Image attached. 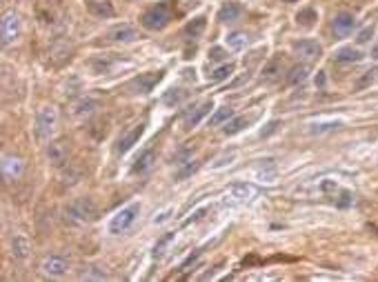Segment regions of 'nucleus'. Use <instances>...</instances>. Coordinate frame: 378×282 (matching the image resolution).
<instances>
[{"label": "nucleus", "mask_w": 378, "mask_h": 282, "mask_svg": "<svg viewBox=\"0 0 378 282\" xmlns=\"http://www.w3.org/2000/svg\"><path fill=\"white\" fill-rule=\"evenodd\" d=\"M143 27L149 29V32H158V29H165L169 24V20H172V11H169V5L167 3H160L156 5V7L147 9L143 14Z\"/></svg>", "instance_id": "f257e3e1"}, {"label": "nucleus", "mask_w": 378, "mask_h": 282, "mask_svg": "<svg viewBox=\"0 0 378 282\" xmlns=\"http://www.w3.org/2000/svg\"><path fill=\"white\" fill-rule=\"evenodd\" d=\"M56 122H58V114L53 107H42L36 114V133H38L40 140H49L51 133L56 131Z\"/></svg>", "instance_id": "f03ea898"}, {"label": "nucleus", "mask_w": 378, "mask_h": 282, "mask_svg": "<svg viewBox=\"0 0 378 282\" xmlns=\"http://www.w3.org/2000/svg\"><path fill=\"white\" fill-rule=\"evenodd\" d=\"M138 213H140V205H136V202L129 205V207H125V209H120L112 218V222H109V231H112V234H123V231H127L133 222H136Z\"/></svg>", "instance_id": "7ed1b4c3"}, {"label": "nucleus", "mask_w": 378, "mask_h": 282, "mask_svg": "<svg viewBox=\"0 0 378 282\" xmlns=\"http://www.w3.org/2000/svg\"><path fill=\"white\" fill-rule=\"evenodd\" d=\"M67 216L76 222H91L96 218V205L91 198H78L67 207Z\"/></svg>", "instance_id": "20e7f679"}, {"label": "nucleus", "mask_w": 378, "mask_h": 282, "mask_svg": "<svg viewBox=\"0 0 378 282\" xmlns=\"http://www.w3.org/2000/svg\"><path fill=\"white\" fill-rule=\"evenodd\" d=\"M20 36V16L16 11H9V14L3 16V22H0V38H3V47H9L11 42L18 40Z\"/></svg>", "instance_id": "39448f33"}, {"label": "nucleus", "mask_w": 378, "mask_h": 282, "mask_svg": "<svg viewBox=\"0 0 378 282\" xmlns=\"http://www.w3.org/2000/svg\"><path fill=\"white\" fill-rule=\"evenodd\" d=\"M0 171H3V180L5 182H14V180H20L22 171H25V162L16 156H5L3 158V164H0Z\"/></svg>", "instance_id": "423d86ee"}, {"label": "nucleus", "mask_w": 378, "mask_h": 282, "mask_svg": "<svg viewBox=\"0 0 378 282\" xmlns=\"http://www.w3.org/2000/svg\"><path fill=\"white\" fill-rule=\"evenodd\" d=\"M163 80V71H151V73H140L138 78L131 80V89L136 94H149L158 82Z\"/></svg>", "instance_id": "0eeeda50"}, {"label": "nucleus", "mask_w": 378, "mask_h": 282, "mask_svg": "<svg viewBox=\"0 0 378 282\" xmlns=\"http://www.w3.org/2000/svg\"><path fill=\"white\" fill-rule=\"evenodd\" d=\"M47 158L53 167H63V164L69 160V143L67 140H56V143L49 145L47 149Z\"/></svg>", "instance_id": "6e6552de"}, {"label": "nucleus", "mask_w": 378, "mask_h": 282, "mask_svg": "<svg viewBox=\"0 0 378 282\" xmlns=\"http://www.w3.org/2000/svg\"><path fill=\"white\" fill-rule=\"evenodd\" d=\"M294 49H296V53L301 56L303 60H316L322 53V49H320V45L316 40H301V42H296L294 45Z\"/></svg>", "instance_id": "1a4fd4ad"}, {"label": "nucleus", "mask_w": 378, "mask_h": 282, "mask_svg": "<svg viewBox=\"0 0 378 282\" xmlns=\"http://www.w3.org/2000/svg\"><path fill=\"white\" fill-rule=\"evenodd\" d=\"M67 269H69V262L65 258H58V256H51V258H47L42 262V271L47 275H53V278H60V275L67 273Z\"/></svg>", "instance_id": "9d476101"}, {"label": "nucleus", "mask_w": 378, "mask_h": 282, "mask_svg": "<svg viewBox=\"0 0 378 282\" xmlns=\"http://www.w3.org/2000/svg\"><path fill=\"white\" fill-rule=\"evenodd\" d=\"M354 24H356V18H354L349 11H340L336 16V20H334V34H336L338 38H345L354 29Z\"/></svg>", "instance_id": "9b49d317"}, {"label": "nucleus", "mask_w": 378, "mask_h": 282, "mask_svg": "<svg viewBox=\"0 0 378 282\" xmlns=\"http://www.w3.org/2000/svg\"><path fill=\"white\" fill-rule=\"evenodd\" d=\"M107 38L114 40V42H131V40L138 38V32L131 27V24H120V27H114L112 32L107 34Z\"/></svg>", "instance_id": "f8f14e48"}, {"label": "nucleus", "mask_w": 378, "mask_h": 282, "mask_svg": "<svg viewBox=\"0 0 378 282\" xmlns=\"http://www.w3.org/2000/svg\"><path fill=\"white\" fill-rule=\"evenodd\" d=\"M143 131H145V122H140V125H136L131 131H127L125 136L120 138V143H118V151H120V153H127V151H129L131 147L140 140V136H143Z\"/></svg>", "instance_id": "ddd939ff"}, {"label": "nucleus", "mask_w": 378, "mask_h": 282, "mask_svg": "<svg viewBox=\"0 0 378 282\" xmlns=\"http://www.w3.org/2000/svg\"><path fill=\"white\" fill-rule=\"evenodd\" d=\"M240 16H242V7L238 3H227L218 11V20L221 22H236L240 20Z\"/></svg>", "instance_id": "4468645a"}, {"label": "nucleus", "mask_w": 378, "mask_h": 282, "mask_svg": "<svg viewBox=\"0 0 378 282\" xmlns=\"http://www.w3.org/2000/svg\"><path fill=\"white\" fill-rule=\"evenodd\" d=\"M154 164H156V151L149 149V151H145L143 156L136 160V164H133V171H136V174H147V171L154 169Z\"/></svg>", "instance_id": "2eb2a0df"}, {"label": "nucleus", "mask_w": 378, "mask_h": 282, "mask_svg": "<svg viewBox=\"0 0 378 282\" xmlns=\"http://www.w3.org/2000/svg\"><path fill=\"white\" fill-rule=\"evenodd\" d=\"M211 109H214V105H211L209 100H207V102H203V105H200V107L196 109V111H194V114H192V116H189V118L185 120V129H192V127H196L198 122L203 120L205 116L211 111Z\"/></svg>", "instance_id": "dca6fc26"}, {"label": "nucleus", "mask_w": 378, "mask_h": 282, "mask_svg": "<svg viewBox=\"0 0 378 282\" xmlns=\"http://www.w3.org/2000/svg\"><path fill=\"white\" fill-rule=\"evenodd\" d=\"M249 45V36L242 34V32H236L227 36V47L231 49V51H240V49H245Z\"/></svg>", "instance_id": "f3484780"}, {"label": "nucleus", "mask_w": 378, "mask_h": 282, "mask_svg": "<svg viewBox=\"0 0 378 282\" xmlns=\"http://www.w3.org/2000/svg\"><path fill=\"white\" fill-rule=\"evenodd\" d=\"M229 195H234L236 200H252L254 195H256V189L254 187H249V185H234L229 189Z\"/></svg>", "instance_id": "a211bd4d"}, {"label": "nucleus", "mask_w": 378, "mask_h": 282, "mask_svg": "<svg viewBox=\"0 0 378 282\" xmlns=\"http://www.w3.org/2000/svg\"><path fill=\"white\" fill-rule=\"evenodd\" d=\"M278 73H283V58H278V56H274L269 63L265 65V69H263V78H276Z\"/></svg>", "instance_id": "6ab92c4d"}, {"label": "nucleus", "mask_w": 378, "mask_h": 282, "mask_svg": "<svg viewBox=\"0 0 378 282\" xmlns=\"http://www.w3.org/2000/svg\"><path fill=\"white\" fill-rule=\"evenodd\" d=\"M363 56H361V51H356L354 47H343V49H338V53H336V60H340V63H358Z\"/></svg>", "instance_id": "aec40b11"}, {"label": "nucleus", "mask_w": 378, "mask_h": 282, "mask_svg": "<svg viewBox=\"0 0 378 282\" xmlns=\"http://www.w3.org/2000/svg\"><path fill=\"white\" fill-rule=\"evenodd\" d=\"M205 27H207V18L205 16H198V18H194L192 22H187L185 34H189V36H200V34L205 32Z\"/></svg>", "instance_id": "412c9836"}, {"label": "nucleus", "mask_w": 378, "mask_h": 282, "mask_svg": "<svg viewBox=\"0 0 378 282\" xmlns=\"http://www.w3.org/2000/svg\"><path fill=\"white\" fill-rule=\"evenodd\" d=\"M231 118H234V109L221 107V109H218V111L209 118V127H218V125H223L225 120H231Z\"/></svg>", "instance_id": "4be33fe9"}, {"label": "nucleus", "mask_w": 378, "mask_h": 282, "mask_svg": "<svg viewBox=\"0 0 378 282\" xmlns=\"http://www.w3.org/2000/svg\"><path fill=\"white\" fill-rule=\"evenodd\" d=\"M307 73H309L307 65H298V67H294V69L289 71V76H287V82H289V84H298V82H305V80H307Z\"/></svg>", "instance_id": "5701e85b"}, {"label": "nucleus", "mask_w": 378, "mask_h": 282, "mask_svg": "<svg viewBox=\"0 0 378 282\" xmlns=\"http://www.w3.org/2000/svg\"><path fill=\"white\" fill-rule=\"evenodd\" d=\"M89 11L94 16H100V18H112L114 16V7L109 3H89Z\"/></svg>", "instance_id": "b1692460"}, {"label": "nucleus", "mask_w": 378, "mask_h": 282, "mask_svg": "<svg viewBox=\"0 0 378 282\" xmlns=\"http://www.w3.org/2000/svg\"><path fill=\"white\" fill-rule=\"evenodd\" d=\"M14 256H16V258H27V256H29V240L25 236H16L14 238Z\"/></svg>", "instance_id": "393cba45"}, {"label": "nucleus", "mask_w": 378, "mask_h": 282, "mask_svg": "<svg viewBox=\"0 0 378 282\" xmlns=\"http://www.w3.org/2000/svg\"><path fill=\"white\" fill-rule=\"evenodd\" d=\"M96 109H98V100L87 98V100H80L76 105V116H89V114H94Z\"/></svg>", "instance_id": "a878e982"}, {"label": "nucleus", "mask_w": 378, "mask_h": 282, "mask_svg": "<svg viewBox=\"0 0 378 282\" xmlns=\"http://www.w3.org/2000/svg\"><path fill=\"white\" fill-rule=\"evenodd\" d=\"M343 125L340 120H329V122H314L312 125V133H325V131H334V129H338V127Z\"/></svg>", "instance_id": "bb28decb"}, {"label": "nucleus", "mask_w": 378, "mask_h": 282, "mask_svg": "<svg viewBox=\"0 0 378 282\" xmlns=\"http://www.w3.org/2000/svg\"><path fill=\"white\" fill-rule=\"evenodd\" d=\"M231 73H234V65H223V67H218V69L214 71V73H209V80L211 82H221V80H225V78H229Z\"/></svg>", "instance_id": "cd10ccee"}, {"label": "nucleus", "mask_w": 378, "mask_h": 282, "mask_svg": "<svg viewBox=\"0 0 378 282\" xmlns=\"http://www.w3.org/2000/svg\"><path fill=\"white\" fill-rule=\"evenodd\" d=\"M242 127H247V118H231L229 122H227V127H225V133H227V136H234V133H238Z\"/></svg>", "instance_id": "c85d7f7f"}, {"label": "nucleus", "mask_w": 378, "mask_h": 282, "mask_svg": "<svg viewBox=\"0 0 378 282\" xmlns=\"http://www.w3.org/2000/svg\"><path fill=\"white\" fill-rule=\"evenodd\" d=\"M182 98H185V91H180V89H169L167 94L163 96V102H165V105H169V107H174V105H178Z\"/></svg>", "instance_id": "c756f323"}, {"label": "nucleus", "mask_w": 378, "mask_h": 282, "mask_svg": "<svg viewBox=\"0 0 378 282\" xmlns=\"http://www.w3.org/2000/svg\"><path fill=\"white\" fill-rule=\"evenodd\" d=\"M105 278H107V271H102L98 267H91L83 273V280H105Z\"/></svg>", "instance_id": "7c9ffc66"}, {"label": "nucleus", "mask_w": 378, "mask_h": 282, "mask_svg": "<svg viewBox=\"0 0 378 282\" xmlns=\"http://www.w3.org/2000/svg\"><path fill=\"white\" fill-rule=\"evenodd\" d=\"M174 240V234H167V236H163L160 238V242L156 244V249H154V258H163V253H165V249H167V244Z\"/></svg>", "instance_id": "2f4dec72"}, {"label": "nucleus", "mask_w": 378, "mask_h": 282, "mask_svg": "<svg viewBox=\"0 0 378 282\" xmlns=\"http://www.w3.org/2000/svg\"><path fill=\"white\" fill-rule=\"evenodd\" d=\"M376 73L378 71H367L363 78H358V80H356V89H365V87H369L371 82H376Z\"/></svg>", "instance_id": "473e14b6"}, {"label": "nucleus", "mask_w": 378, "mask_h": 282, "mask_svg": "<svg viewBox=\"0 0 378 282\" xmlns=\"http://www.w3.org/2000/svg\"><path fill=\"white\" fill-rule=\"evenodd\" d=\"M196 169H198V162H196V160H192V162L187 164V167H182V169L178 171V174H176V180H185V178H189V176H192Z\"/></svg>", "instance_id": "72a5a7b5"}, {"label": "nucleus", "mask_w": 378, "mask_h": 282, "mask_svg": "<svg viewBox=\"0 0 378 282\" xmlns=\"http://www.w3.org/2000/svg\"><path fill=\"white\" fill-rule=\"evenodd\" d=\"M316 20V11L314 9H305V11H301V14H298V22H303V24H312Z\"/></svg>", "instance_id": "f704fd0d"}, {"label": "nucleus", "mask_w": 378, "mask_h": 282, "mask_svg": "<svg viewBox=\"0 0 378 282\" xmlns=\"http://www.w3.org/2000/svg\"><path fill=\"white\" fill-rule=\"evenodd\" d=\"M225 49H221V47H214V49H209V60L211 63H221V60H225Z\"/></svg>", "instance_id": "c9c22d12"}, {"label": "nucleus", "mask_w": 378, "mask_h": 282, "mask_svg": "<svg viewBox=\"0 0 378 282\" xmlns=\"http://www.w3.org/2000/svg\"><path fill=\"white\" fill-rule=\"evenodd\" d=\"M198 258H200V251H196V253H192V256H189V258H187L185 262H182V267H180V269H182V271H187V269L192 267V265H194V262H196Z\"/></svg>", "instance_id": "e433bc0d"}, {"label": "nucleus", "mask_w": 378, "mask_h": 282, "mask_svg": "<svg viewBox=\"0 0 378 282\" xmlns=\"http://www.w3.org/2000/svg\"><path fill=\"white\" fill-rule=\"evenodd\" d=\"M371 36H374V29H371V27H365L363 32L358 34V42H367V40L371 38Z\"/></svg>", "instance_id": "4c0bfd02"}, {"label": "nucleus", "mask_w": 378, "mask_h": 282, "mask_svg": "<svg viewBox=\"0 0 378 282\" xmlns=\"http://www.w3.org/2000/svg\"><path fill=\"white\" fill-rule=\"evenodd\" d=\"M205 213H207V209H198V211L194 213L192 218H187V220H185V222H182V224H189V222H194V220H200V218L205 216Z\"/></svg>", "instance_id": "58836bf2"}, {"label": "nucleus", "mask_w": 378, "mask_h": 282, "mask_svg": "<svg viewBox=\"0 0 378 282\" xmlns=\"http://www.w3.org/2000/svg\"><path fill=\"white\" fill-rule=\"evenodd\" d=\"M276 127H278V122H276V120H274V122H272V125H269V129H263V133H260V136H263V138H265V136H269V133H272L274 129H276Z\"/></svg>", "instance_id": "ea45409f"}, {"label": "nucleus", "mask_w": 378, "mask_h": 282, "mask_svg": "<svg viewBox=\"0 0 378 282\" xmlns=\"http://www.w3.org/2000/svg\"><path fill=\"white\" fill-rule=\"evenodd\" d=\"M371 58H376V60H378V42H376L374 47H371Z\"/></svg>", "instance_id": "a19ab883"}, {"label": "nucleus", "mask_w": 378, "mask_h": 282, "mask_svg": "<svg viewBox=\"0 0 378 282\" xmlns=\"http://www.w3.org/2000/svg\"><path fill=\"white\" fill-rule=\"evenodd\" d=\"M316 84H320V87H322V84H325V76H318V78H316Z\"/></svg>", "instance_id": "79ce46f5"}, {"label": "nucleus", "mask_w": 378, "mask_h": 282, "mask_svg": "<svg viewBox=\"0 0 378 282\" xmlns=\"http://www.w3.org/2000/svg\"><path fill=\"white\" fill-rule=\"evenodd\" d=\"M287 3H296V0H287Z\"/></svg>", "instance_id": "37998d69"}]
</instances>
